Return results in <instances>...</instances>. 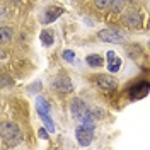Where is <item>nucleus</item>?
<instances>
[{
  "mask_svg": "<svg viewBox=\"0 0 150 150\" xmlns=\"http://www.w3.org/2000/svg\"><path fill=\"white\" fill-rule=\"evenodd\" d=\"M0 135H2V142L5 147H16L17 143L22 142V133H21V128H19L16 123L12 121H5L2 125V130H0Z\"/></svg>",
  "mask_w": 150,
  "mask_h": 150,
  "instance_id": "f257e3e1",
  "label": "nucleus"
},
{
  "mask_svg": "<svg viewBox=\"0 0 150 150\" xmlns=\"http://www.w3.org/2000/svg\"><path fill=\"white\" fill-rule=\"evenodd\" d=\"M75 137H77L79 145H82V147L91 145V142H92V138H94V125H92V121H82V125L75 130Z\"/></svg>",
  "mask_w": 150,
  "mask_h": 150,
  "instance_id": "f03ea898",
  "label": "nucleus"
},
{
  "mask_svg": "<svg viewBox=\"0 0 150 150\" xmlns=\"http://www.w3.org/2000/svg\"><path fill=\"white\" fill-rule=\"evenodd\" d=\"M36 106H38V114L41 116V120L45 123V128H46L48 131H55V123L50 118V104H48L43 97H38Z\"/></svg>",
  "mask_w": 150,
  "mask_h": 150,
  "instance_id": "7ed1b4c3",
  "label": "nucleus"
},
{
  "mask_svg": "<svg viewBox=\"0 0 150 150\" xmlns=\"http://www.w3.org/2000/svg\"><path fill=\"white\" fill-rule=\"evenodd\" d=\"M97 38L104 43H121V41H125V34L120 33L118 29H101L97 33Z\"/></svg>",
  "mask_w": 150,
  "mask_h": 150,
  "instance_id": "20e7f679",
  "label": "nucleus"
},
{
  "mask_svg": "<svg viewBox=\"0 0 150 150\" xmlns=\"http://www.w3.org/2000/svg\"><path fill=\"white\" fill-rule=\"evenodd\" d=\"M96 82H97V85L101 87V89H104V91H114L116 87H118V80L114 79V77H111V75H106V74H101V75H96Z\"/></svg>",
  "mask_w": 150,
  "mask_h": 150,
  "instance_id": "39448f33",
  "label": "nucleus"
},
{
  "mask_svg": "<svg viewBox=\"0 0 150 150\" xmlns=\"http://www.w3.org/2000/svg\"><path fill=\"white\" fill-rule=\"evenodd\" d=\"M150 91V84L149 82H138V84H135V87H131L130 91V96L131 99H142V97H145Z\"/></svg>",
  "mask_w": 150,
  "mask_h": 150,
  "instance_id": "423d86ee",
  "label": "nucleus"
},
{
  "mask_svg": "<svg viewBox=\"0 0 150 150\" xmlns=\"http://www.w3.org/2000/svg\"><path fill=\"white\" fill-rule=\"evenodd\" d=\"M53 87H55L58 92H72V89H74V85H72V80L68 79V77H56L55 82H53Z\"/></svg>",
  "mask_w": 150,
  "mask_h": 150,
  "instance_id": "0eeeda50",
  "label": "nucleus"
},
{
  "mask_svg": "<svg viewBox=\"0 0 150 150\" xmlns=\"http://www.w3.org/2000/svg\"><path fill=\"white\" fill-rule=\"evenodd\" d=\"M106 56H108V58H106V60H108V70L112 72V74L118 72V70L121 68V58L116 55L114 51H108V55Z\"/></svg>",
  "mask_w": 150,
  "mask_h": 150,
  "instance_id": "6e6552de",
  "label": "nucleus"
},
{
  "mask_svg": "<svg viewBox=\"0 0 150 150\" xmlns=\"http://www.w3.org/2000/svg\"><path fill=\"white\" fill-rule=\"evenodd\" d=\"M62 14H63V9H62V7H50V9L45 12L43 22H45V24H50V22L56 21V19L62 16Z\"/></svg>",
  "mask_w": 150,
  "mask_h": 150,
  "instance_id": "1a4fd4ad",
  "label": "nucleus"
},
{
  "mask_svg": "<svg viewBox=\"0 0 150 150\" xmlns=\"http://www.w3.org/2000/svg\"><path fill=\"white\" fill-rule=\"evenodd\" d=\"M126 26H130L131 29H140L142 28V17L138 12H130L126 17H125Z\"/></svg>",
  "mask_w": 150,
  "mask_h": 150,
  "instance_id": "9d476101",
  "label": "nucleus"
},
{
  "mask_svg": "<svg viewBox=\"0 0 150 150\" xmlns=\"http://www.w3.org/2000/svg\"><path fill=\"white\" fill-rule=\"evenodd\" d=\"M39 38H41V41H43V45H45V46H51V45L55 43L53 33H50L48 29H43V31H41V34H39Z\"/></svg>",
  "mask_w": 150,
  "mask_h": 150,
  "instance_id": "9b49d317",
  "label": "nucleus"
},
{
  "mask_svg": "<svg viewBox=\"0 0 150 150\" xmlns=\"http://www.w3.org/2000/svg\"><path fill=\"white\" fill-rule=\"evenodd\" d=\"M0 41H2L4 45L9 43V41H12V29L7 28V26H4L2 31H0Z\"/></svg>",
  "mask_w": 150,
  "mask_h": 150,
  "instance_id": "f8f14e48",
  "label": "nucleus"
},
{
  "mask_svg": "<svg viewBox=\"0 0 150 150\" xmlns=\"http://www.w3.org/2000/svg\"><path fill=\"white\" fill-rule=\"evenodd\" d=\"M87 63L91 67H103L104 60H103V56H99V55H89L87 56Z\"/></svg>",
  "mask_w": 150,
  "mask_h": 150,
  "instance_id": "ddd939ff",
  "label": "nucleus"
},
{
  "mask_svg": "<svg viewBox=\"0 0 150 150\" xmlns=\"http://www.w3.org/2000/svg\"><path fill=\"white\" fill-rule=\"evenodd\" d=\"M126 2L128 0H112V10L114 12H121L123 9H125V5H126Z\"/></svg>",
  "mask_w": 150,
  "mask_h": 150,
  "instance_id": "4468645a",
  "label": "nucleus"
},
{
  "mask_svg": "<svg viewBox=\"0 0 150 150\" xmlns=\"http://www.w3.org/2000/svg\"><path fill=\"white\" fill-rule=\"evenodd\" d=\"M94 4H96L97 9L104 10V9H108V7H111L112 5V0H94Z\"/></svg>",
  "mask_w": 150,
  "mask_h": 150,
  "instance_id": "2eb2a0df",
  "label": "nucleus"
},
{
  "mask_svg": "<svg viewBox=\"0 0 150 150\" xmlns=\"http://www.w3.org/2000/svg\"><path fill=\"white\" fill-rule=\"evenodd\" d=\"M63 60H67V62H74V60H75L74 51H70V50H65V51H63Z\"/></svg>",
  "mask_w": 150,
  "mask_h": 150,
  "instance_id": "dca6fc26",
  "label": "nucleus"
},
{
  "mask_svg": "<svg viewBox=\"0 0 150 150\" xmlns=\"http://www.w3.org/2000/svg\"><path fill=\"white\" fill-rule=\"evenodd\" d=\"M10 84H12V79L7 77V75H2V87H7Z\"/></svg>",
  "mask_w": 150,
  "mask_h": 150,
  "instance_id": "f3484780",
  "label": "nucleus"
},
{
  "mask_svg": "<svg viewBox=\"0 0 150 150\" xmlns=\"http://www.w3.org/2000/svg\"><path fill=\"white\" fill-rule=\"evenodd\" d=\"M39 135H41L43 138H46V137H48V133H46V130H45V128H41V130H39Z\"/></svg>",
  "mask_w": 150,
  "mask_h": 150,
  "instance_id": "a211bd4d",
  "label": "nucleus"
}]
</instances>
